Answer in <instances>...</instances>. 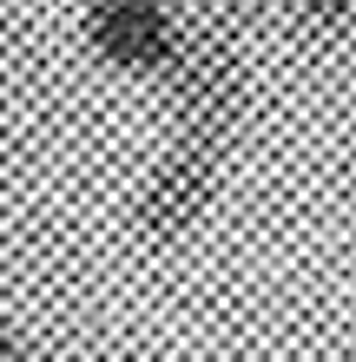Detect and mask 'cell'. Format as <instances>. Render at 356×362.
<instances>
[{"instance_id":"2","label":"cell","mask_w":356,"mask_h":362,"mask_svg":"<svg viewBox=\"0 0 356 362\" xmlns=\"http://www.w3.org/2000/svg\"><path fill=\"white\" fill-rule=\"evenodd\" d=\"M218 132H178L172 158L159 165L152 191H145V230L159 238H178L185 224L212 204V178H218Z\"/></svg>"},{"instance_id":"4","label":"cell","mask_w":356,"mask_h":362,"mask_svg":"<svg viewBox=\"0 0 356 362\" xmlns=\"http://www.w3.org/2000/svg\"><path fill=\"white\" fill-rule=\"evenodd\" d=\"M0 362H13V336L7 329H0Z\"/></svg>"},{"instance_id":"3","label":"cell","mask_w":356,"mask_h":362,"mask_svg":"<svg viewBox=\"0 0 356 362\" xmlns=\"http://www.w3.org/2000/svg\"><path fill=\"white\" fill-rule=\"evenodd\" d=\"M297 7H304L310 20H323V27H337V20H350L356 0H297Z\"/></svg>"},{"instance_id":"1","label":"cell","mask_w":356,"mask_h":362,"mask_svg":"<svg viewBox=\"0 0 356 362\" xmlns=\"http://www.w3.org/2000/svg\"><path fill=\"white\" fill-rule=\"evenodd\" d=\"M93 47H99V59H113L125 73H165L185 59L178 27L159 0H99L93 7Z\"/></svg>"}]
</instances>
